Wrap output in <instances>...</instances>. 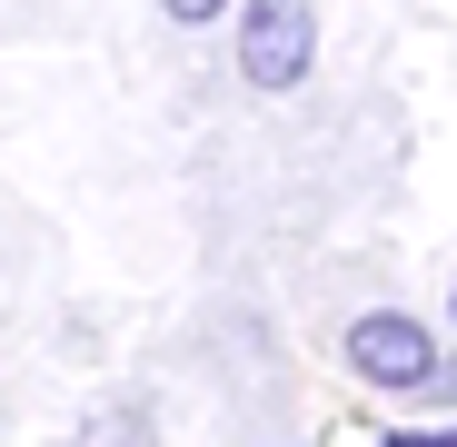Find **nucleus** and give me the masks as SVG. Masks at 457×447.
<instances>
[{"label": "nucleus", "mask_w": 457, "mask_h": 447, "mask_svg": "<svg viewBox=\"0 0 457 447\" xmlns=\"http://www.w3.org/2000/svg\"><path fill=\"white\" fill-rule=\"evenodd\" d=\"M309 60H319V11H309V0H249V21H239L249 90H298Z\"/></svg>", "instance_id": "obj_1"}, {"label": "nucleus", "mask_w": 457, "mask_h": 447, "mask_svg": "<svg viewBox=\"0 0 457 447\" xmlns=\"http://www.w3.org/2000/svg\"><path fill=\"white\" fill-rule=\"evenodd\" d=\"M348 368L378 378V388H428V378H437V338H428L418 319H398V309H368V319L348 328Z\"/></svg>", "instance_id": "obj_2"}, {"label": "nucleus", "mask_w": 457, "mask_h": 447, "mask_svg": "<svg viewBox=\"0 0 457 447\" xmlns=\"http://www.w3.org/2000/svg\"><path fill=\"white\" fill-rule=\"evenodd\" d=\"M219 11H228V0H170V21H189V30H199V21H219Z\"/></svg>", "instance_id": "obj_3"}, {"label": "nucleus", "mask_w": 457, "mask_h": 447, "mask_svg": "<svg viewBox=\"0 0 457 447\" xmlns=\"http://www.w3.org/2000/svg\"><path fill=\"white\" fill-rule=\"evenodd\" d=\"M388 447H457V427H447V437H418V427H398Z\"/></svg>", "instance_id": "obj_4"}, {"label": "nucleus", "mask_w": 457, "mask_h": 447, "mask_svg": "<svg viewBox=\"0 0 457 447\" xmlns=\"http://www.w3.org/2000/svg\"><path fill=\"white\" fill-rule=\"evenodd\" d=\"M447 319H457V278H447Z\"/></svg>", "instance_id": "obj_5"}]
</instances>
